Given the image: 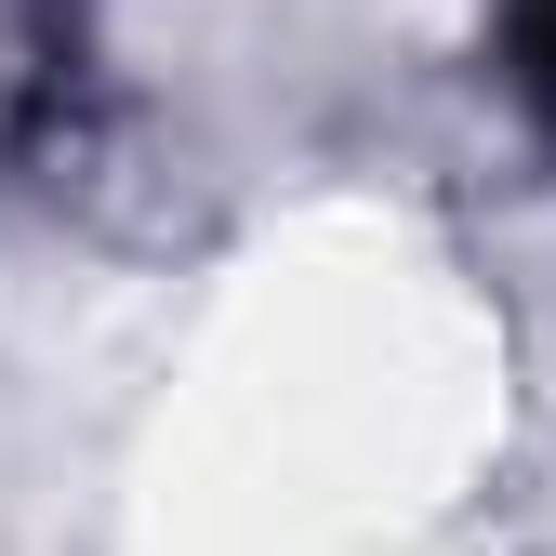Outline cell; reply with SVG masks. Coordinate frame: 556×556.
<instances>
[{
	"label": "cell",
	"mask_w": 556,
	"mask_h": 556,
	"mask_svg": "<svg viewBox=\"0 0 556 556\" xmlns=\"http://www.w3.org/2000/svg\"><path fill=\"white\" fill-rule=\"evenodd\" d=\"M504 80H517V106L556 132V0H504Z\"/></svg>",
	"instance_id": "6da1fadb"
}]
</instances>
